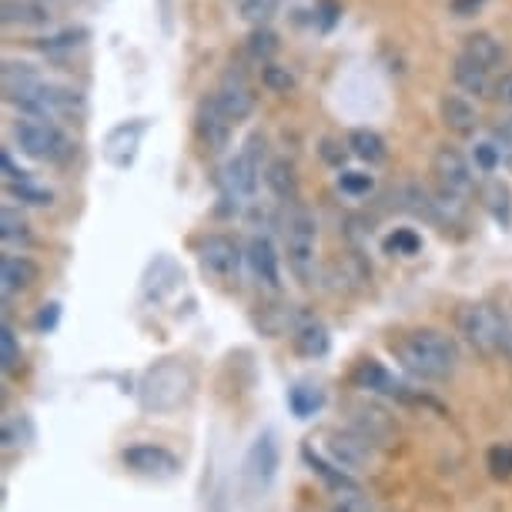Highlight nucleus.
Instances as JSON below:
<instances>
[{"instance_id":"obj_1","label":"nucleus","mask_w":512,"mask_h":512,"mask_svg":"<svg viewBox=\"0 0 512 512\" xmlns=\"http://www.w3.org/2000/svg\"><path fill=\"white\" fill-rule=\"evenodd\" d=\"M392 352L399 365L415 379L425 382H446L459 369V349L449 335L436 328H415L405 332L399 342H392Z\"/></svg>"},{"instance_id":"obj_2","label":"nucleus","mask_w":512,"mask_h":512,"mask_svg":"<svg viewBox=\"0 0 512 512\" xmlns=\"http://www.w3.org/2000/svg\"><path fill=\"white\" fill-rule=\"evenodd\" d=\"M191 392H195V372H191V365H185L181 359H164L144 372L138 399L144 412L161 415L181 409L191 399Z\"/></svg>"},{"instance_id":"obj_3","label":"nucleus","mask_w":512,"mask_h":512,"mask_svg":"<svg viewBox=\"0 0 512 512\" xmlns=\"http://www.w3.org/2000/svg\"><path fill=\"white\" fill-rule=\"evenodd\" d=\"M285 255H288V268L302 285L315 282V268H318V221L308 208L295 205L288 208L285 215Z\"/></svg>"},{"instance_id":"obj_4","label":"nucleus","mask_w":512,"mask_h":512,"mask_svg":"<svg viewBox=\"0 0 512 512\" xmlns=\"http://www.w3.org/2000/svg\"><path fill=\"white\" fill-rule=\"evenodd\" d=\"M459 332L466 335V342L482 355L506 352L512 342V328L496 308L489 305H466L459 312Z\"/></svg>"},{"instance_id":"obj_5","label":"nucleus","mask_w":512,"mask_h":512,"mask_svg":"<svg viewBox=\"0 0 512 512\" xmlns=\"http://www.w3.org/2000/svg\"><path fill=\"white\" fill-rule=\"evenodd\" d=\"M27 118H44V121H71L84 114V94L71 88H57V84L41 81L31 94H24L17 101Z\"/></svg>"},{"instance_id":"obj_6","label":"nucleus","mask_w":512,"mask_h":512,"mask_svg":"<svg viewBox=\"0 0 512 512\" xmlns=\"http://www.w3.org/2000/svg\"><path fill=\"white\" fill-rule=\"evenodd\" d=\"M14 138H17V148L34 161H64L67 154L74 151L71 141L61 134V128H57L54 121H44V118L17 121Z\"/></svg>"},{"instance_id":"obj_7","label":"nucleus","mask_w":512,"mask_h":512,"mask_svg":"<svg viewBox=\"0 0 512 512\" xmlns=\"http://www.w3.org/2000/svg\"><path fill=\"white\" fill-rule=\"evenodd\" d=\"M121 462H124V469L134 472V476L154 479V482L175 479L178 472H181V459L175 456V452L164 449V446H151V442L128 446V449L121 452Z\"/></svg>"},{"instance_id":"obj_8","label":"nucleus","mask_w":512,"mask_h":512,"mask_svg":"<svg viewBox=\"0 0 512 512\" xmlns=\"http://www.w3.org/2000/svg\"><path fill=\"white\" fill-rule=\"evenodd\" d=\"M432 175L439 178L442 191H449L456 198H466L476 188V168H472V161L459 148H449V144H442L432 154Z\"/></svg>"},{"instance_id":"obj_9","label":"nucleus","mask_w":512,"mask_h":512,"mask_svg":"<svg viewBox=\"0 0 512 512\" xmlns=\"http://www.w3.org/2000/svg\"><path fill=\"white\" fill-rule=\"evenodd\" d=\"M248 255H241L238 241L228 235H208L198 245V262L205 268V275L218 278V282H238L241 262Z\"/></svg>"},{"instance_id":"obj_10","label":"nucleus","mask_w":512,"mask_h":512,"mask_svg":"<svg viewBox=\"0 0 512 512\" xmlns=\"http://www.w3.org/2000/svg\"><path fill=\"white\" fill-rule=\"evenodd\" d=\"M278 466H282V449H278V436L272 429H265L262 436L248 446L245 452V479L251 489H268L278 476Z\"/></svg>"},{"instance_id":"obj_11","label":"nucleus","mask_w":512,"mask_h":512,"mask_svg":"<svg viewBox=\"0 0 512 512\" xmlns=\"http://www.w3.org/2000/svg\"><path fill=\"white\" fill-rule=\"evenodd\" d=\"M258 175H262V164H258L255 151L235 154L225 168H221V185H225V198L235 201V208L248 205L258 191Z\"/></svg>"},{"instance_id":"obj_12","label":"nucleus","mask_w":512,"mask_h":512,"mask_svg":"<svg viewBox=\"0 0 512 512\" xmlns=\"http://www.w3.org/2000/svg\"><path fill=\"white\" fill-rule=\"evenodd\" d=\"M144 134H148V121H144V118L118 124V128L108 134V141H104V158H108L118 171L131 168L134 158H138V148H141Z\"/></svg>"},{"instance_id":"obj_13","label":"nucleus","mask_w":512,"mask_h":512,"mask_svg":"<svg viewBox=\"0 0 512 512\" xmlns=\"http://www.w3.org/2000/svg\"><path fill=\"white\" fill-rule=\"evenodd\" d=\"M328 459L345 472H359L372 462V439L362 432H332L328 436Z\"/></svg>"},{"instance_id":"obj_14","label":"nucleus","mask_w":512,"mask_h":512,"mask_svg":"<svg viewBox=\"0 0 512 512\" xmlns=\"http://www.w3.org/2000/svg\"><path fill=\"white\" fill-rule=\"evenodd\" d=\"M352 385H355V389L375 392V395H389V399H409V389H405V382L395 379V375L385 369L382 362H375V359H362L359 365H355V369H352Z\"/></svg>"},{"instance_id":"obj_15","label":"nucleus","mask_w":512,"mask_h":512,"mask_svg":"<svg viewBox=\"0 0 512 512\" xmlns=\"http://www.w3.org/2000/svg\"><path fill=\"white\" fill-rule=\"evenodd\" d=\"M248 265H251V275L258 278V285L272 288V292H278V288H282V268H278V255H275L272 238H265V235L251 238V245H248Z\"/></svg>"},{"instance_id":"obj_16","label":"nucleus","mask_w":512,"mask_h":512,"mask_svg":"<svg viewBox=\"0 0 512 512\" xmlns=\"http://www.w3.org/2000/svg\"><path fill=\"white\" fill-rule=\"evenodd\" d=\"M178 282H181L178 262H175V258H168V255H158L148 265V272H144L141 292H144L148 302H164V298H168L178 288Z\"/></svg>"},{"instance_id":"obj_17","label":"nucleus","mask_w":512,"mask_h":512,"mask_svg":"<svg viewBox=\"0 0 512 512\" xmlns=\"http://www.w3.org/2000/svg\"><path fill=\"white\" fill-rule=\"evenodd\" d=\"M231 124H235V121H231L228 114L218 108L215 98H208L205 104H201V111H198V134H201V141H205L208 151L221 154V151L228 148Z\"/></svg>"},{"instance_id":"obj_18","label":"nucleus","mask_w":512,"mask_h":512,"mask_svg":"<svg viewBox=\"0 0 512 512\" xmlns=\"http://www.w3.org/2000/svg\"><path fill=\"white\" fill-rule=\"evenodd\" d=\"M211 98H215V104L221 111L228 114L231 121H245L251 111H255V91L248 88L245 81H241V77H228L225 84H221V88L211 94Z\"/></svg>"},{"instance_id":"obj_19","label":"nucleus","mask_w":512,"mask_h":512,"mask_svg":"<svg viewBox=\"0 0 512 512\" xmlns=\"http://www.w3.org/2000/svg\"><path fill=\"white\" fill-rule=\"evenodd\" d=\"M439 114H442V124H446L452 134H462V138L476 134V128H479L476 104L469 98H462V94H446V98L439 101Z\"/></svg>"},{"instance_id":"obj_20","label":"nucleus","mask_w":512,"mask_h":512,"mask_svg":"<svg viewBox=\"0 0 512 512\" xmlns=\"http://www.w3.org/2000/svg\"><path fill=\"white\" fill-rule=\"evenodd\" d=\"M37 278H41V268H37L31 258H24V255H4V258H0V288H4V295L27 292Z\"/></svg>"},{"instance_id":"obj_21","label":"nucleus","mask_w":512,"mask_h":512,"mask_svg":"<svg viewBox=\"0 0 512 512\" xmlns=\"http://www.w3.org/2000/svg\"><path fill=\"white\" fill-rule=\"evenodd\" d=\"M302 459L308 462V466H312V472L318 479L325 482L328 489H335L338 496H345V499H352V496H359V486H355L352 482V476L345 469H338L335 462H325L322 456H318V452L312 449V446H302Z\"/></svg>"},{"instance_id":"obj_22","label":"nucleus","mask_w":512,"mask_h":512,"mask_svg":"<svg viewBox=\"0 0 512 512\" xmlns=\"http://www.w3.org/2000/svg\"><path fill=\"white\" fill-rule=\"evenodd\" d=\"M292 345L302 359H325L328 349H332V335H328V328L322 322H305L295 328Z\"/></svg>"},{"instance_id":"obj_23","label":"nucleus","mask_w":512,"mask_h":512,"mask_svg":"<svg viewBox=\"0 0 512 512\" xmlns=\"http://www.w3.org/2000/svg\"><path fill=\"white\" fill-rule=\"evenodd\" d=\"M4 24L7 27H41L51 21L44 0H4Z\"/></svg>"},{"instance_id":"obj_24","label":"nucleus","mask_w":512,"mask_h":512,"mask_svg":"<svg viewBox=\"0 0 512 512\" xmlns=\"http://www.w3.org/2000/svg\"><path fill=\"white\" fill-rule=\"evenodd\" d=\"M452 81L459 84L466 94H476V98H482V94L492 91V81H489V67H482L476 61H469L466 54L456 57V64H452Z\"/></svg>"},{"instance_id":"obj_25","label":"nucleus","mask_w":512,"mask_h":512,"mask_svg":"<svg viewBox=\"0 0 512 512\" xmlns=\"http://www.w3.org/2000/svg\"><path fill=\"white\" fill-rule=\"evenodd\" d=\"M0 81H4V98L17 104L24 94H31L37 84H41V74H37L31 64L7 61L4 64V77H0Z\"/></svg>"},{"instance_id":"obj_26","label":"nucleus","mask_w":512,"mask_h":512,"mask_svg":"<svg viewBox=\"0 0 512 512\" xmlns=\"http://www.w3.org/2000/svg\"><path fill=\"white\" fill-rule=\"evenodd\" d=\"M462 54L469 57V61H476L482 67H499L502 64V57H506V51H502V44L496 41L492 34H469L466 41H462Z\"/></svg>"},{"instance_id":"obj_27","label":"nucleus","mask_w":512,"mask_h":512,"mask_svg":"<svg viewBox=\"0 0 512 512\" xmlns=\"http://www.w3.org/2000/svg\"><path fill=\"white\" fill-rule=\"evenodd\" d=\"M288 409H292L295 419H312L325 409V392L312 382H298L288 389Z\"/></svg>"},{"instance_id":"obj_28","label":"nucleus","mask_w":512,"mask_h":512,"mask_svg":"<svg viewBox=\"0 0 512 512\" xmlns=\"http://www.w3.org/2000/svg\"><path fill=\"white\" fill-rule=\"evenodd\" d=\"M349 151L355 158H362L365 164H382L389 158V148H385V138L379 131H369V128H355L349 134Z\"/></svg>"},{"instance_id":"obj_29","label":"nucleus","mask_w":512,"mask_h":512,"mask_svg":"<svg viewBox=\"0 0 512 512\" xmlns=\"http://www.w3.org/2000/svg\"><path fill=\"white\" fill-rule=\"evenodd\" d=\"M0 241H4V248H21L31 241V231H27V221L17 215L14 208H4L0 211Z\"/></svg>"},{"instance_id":"obj_30","label":"nucleus","mask_w":512,"mask_h":512,"mask_svg":"<svg viewBox=\"0 0 512 512\" xmlns=\"http://www.w3.org/2000/svg\"><path fill=\"white\" fill-rule=\"evenodd\" d=\"M265 181H268V188H272L275 195L282 198V201H295V195H298V181H295V171L288 168L285 161L268 164V175H265Z\"/></svg>"},{"instance_id":"obj_31","label":"nucleus","mask_w":512,"mask_h":512,"mask_svg":"<svg viewBox=\"0 0 512 512\" xmlns=\"http://www.w3.org/2000/svg\"><path fill=\"white\" fill-rule=\"evenodd\" d=\"M482 195H486V208L492 211V218H496L499 225H509V221H512V195H509V188L502 185V181H489Z\"/></svg>"},{"instance_id":"obj_32","label":"nucleus","mask_w":512,"mask_h":512,"mask_svg":"<svg viewBox=\"0 0 512 512\" xmlns=\"http://www.w3.org/2000/svg\"><path fill=\"white\" fill-rule=\"evenodd\" d=\"M278 37L268 31V27H255L251 31V37H248V54L255 57L258 64H272V57L278 54Z\"/></svg>"},{"instance_id":"obj_33","label":"nucleus","mask_w":512,"mask_h":512,"mask_svg":"<svg viewBox=\"0 0 512 512\" xmlns=\"http://www.w3.org/2000/svg\"><path fill=\"white\" fill-rule=\"evenodd\" d=\"M385 251L389 255H399V258H412L422 251V238L415 235L412 228H395L389 238H385Z\"/></svg>"},{"instance_id":"obj_34","label":"nucleus","mask_w":512,"mask_h":512,"mask_svg":"<svg viewBox=\"0 0 512 512\" xmlns=\"http://www.w3.org/2000/svg\"><path fill=\"white\" fill-rule=\"evenodd\" d=\"M17 365H21V345H17V335L11 325H0V369L4 375H11Z\"/></svg>"},{"instance_id":"obj_35","label":"nucleus","mask_w":512,"mask_h":512,"mask_svg":"<svg viewBox=\"0 0 512 512\" xmlns=\"http://www.w3.org/2000/svg\"><path fill=\"white\" fill-rule=\"evenodd\" d=\"M262 84L268 91H275V94H288L295 88V77H292V71L288 67H282V64H262Z\"/></svg>"},{"instance_id":"obj_36","label":"nucleus","mask_w":512,"mask_h":512,"mask_svg":"<svg viewBox=\"0 0 512 512\" xmlns=\"http://www.w3.org/2000/svg\"><path fill=\"white\" fill-rule=\"evenodd\" d=\"M486 466L496 479H512V442H499L486 452Z\"/></svg>"},{"instance_id":"obj_37","label":"nucleus","mask_w":512,"mask_h":512,"mask_svg":"<svg viewBox=\"0 0 512 512\" xmlns=\"http://www.w3.org/2000/svg\"><path fill=\"white\" fill-rule=\"evenodd\" d=\"M278 11V0H241V17L255 27H265Z\"/></svg>"},{"instance_id":"obj_38","label":"nucleus","mask_w":512,"mask_h":512,"mask_svg":"<svg viewBox=\"0 0 512 512\" xmlns=\"http://www.w3.org/2000/svg\"><path fill=\"white\" fill-rule=\"evenodd\" d=\"M11 195L14 198H21L24 205H37V208H44V205H51V191L47 188H37L31 178H21V181H11Z\"/></svg>"},{"instance_id":"obj_39","label":"nucleus","mask_w":512,"mask_h":512,"mask_svg":"<svg viewBox=\"0 0 512 512\" xmlns=\"http://www.w3.org/2000/svg\"><path fill=\"white\" fill-rule=\"evenodd\" d=\"M472 164H476L482 175H492L502 164V148L496 141H479L476 148H472Z\"/></svg>"},{"instance_id":"obj_40","label":"nucleus","mask_w":512,"mask_h":512,"mask_svg":"<svg viewBox=\"0 0 512 512\" xmlns=\"http://www.w3.org/2000/svg\"><path fill=\"white\" fill-rule=\"evenodd\" d=\"M372 175H365V171H342L338 175V188L345 191V195H352V198H362V195H369L372 191Z\"/></svg>"},{"instance_id":"obj_41","label":"nucleus","mask_w":512,"mask_h":512,"mask_svg":"<svg viewBox=\"0 0 512 512\" xmlns=\"http://www.w3.org/2000/svg\"><path fill=\"white\" fill-rule=\"evenodd\" d=\"M81 44H84V31H64L51 37V41H41L37 47H41L44 54H57V51H74V47H81Z\"/></svg>"},{"instance_id":"obj_42","label":"nucleus","mask_w":512,"mask_h":512,"mask_svg":"<svg viewBox=\"0 0 512 512\" xmlns=\"http://www.w3.org/2000/svg\"><path fill=\"white\" fill-rule=\"evenodd\" d=\"M57 322H61V305L51 302V305H44L41 312H37L34 328H37V332H41V335H47V332H54Z\"/></svg>"},{"instance_id":"obj_43","label":"nucleus","mask_w":512,"mask_h":512,"mask_svg":"<svg viewBox=\"0 0 512 512\" xmlns=\"http://www.w3.org/2000/svg\"><path fill=\"white\" fill-rule=\"evenodd\" d=\"M492 141H496L502 151H512V114L496 121V128H492Z\"/></svg>"},{"instance_id":"obj_44","label":"nucleus","mask_w":512,"mask_h":512,"mask_svg":"<svg viewBox=\"0 0 512 512\" xmlns=\"http://www.w3.org/2000/svg\"><path fill=\"white\" fill-rule=\"evenodd\" d=\"M486 4L489 0H449V11L456 17H472V14H479Z\"/></svg>"},{"instance_id":"obj_45","label":"nucleus","mask_w":512,"mask_h":512,"mask_svg":"<svg viewBox=\"0 0 512 512\" xmlns=\"http://www.w3.org/2000/svg\"><path fill=\"white\" fill-rule=\"evenodd\" d=\"M496 98L512 108V71H506V74H502L499 81H496Z\"/></svg>"},{"instance_id":"obj_46","label":"nucleus","mask_w":512,"mask_h":512,"mask_svg":"<svg viewBox=\"0 0 512 512\" xmlns=\"http://www.w3.org/2000/svg\"><path fill=\"white\" fill-rule=\"evenodd\" d=\"M161 17H164V27H168V17H171V0H161Z\"/></svg>"},{"instance_id":"obj_47","label":"nucleus","mask_w":512,"mask_h":512,"mask_svg":"<svg viewBox=\"0 0 512 512\" xmlns=\"http://www.w3.org/2000/svg\"><path fill=\"white\" fill-rule=\"evenodd\" d=\"M44 4H74V0H44Z\"/></svg>"}]
</instances>
